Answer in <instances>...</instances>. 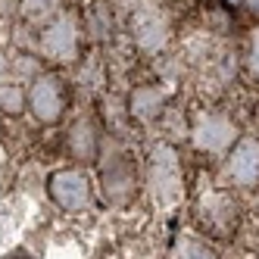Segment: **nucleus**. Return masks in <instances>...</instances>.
I'll return each mask as SVG.
<instances>
[{"label":"nucleus","mask_w":259,"mask_h":259,"mask_svg":"<svg viewBox=\"0 0 259 259\" xmlns=\"http://www.w3.org/2000/svg\"><path fill=\"white\" fill-rule=\"evenodd\" d=\"M191 138H194V147L203 153H228L237 141V125L225 113H203Z\"/></svg>","instance_id":"3"},{"label":"nucleus","mask_w":259,"mask_h":259,"mask_svg":"<svg viewBox=\"0 0 259 259\" xmlns=\"http://www.w3.org/2000/svg\"><path fill=\"white\" fill-rule=\"evenodd\" d=\"M178 184H181V178H178V159H175V153L172 150L156 153V162H153V188H156V197L175 200L178 191H181Z\"/></svg>","instance_id":"5"},{"label":"nucleus","mask_w":259,"mask_h":259,"mask_svg":"<svg viewBox=\"0 0 259 259\" xmlns=\"http://www.w3.org/2000/svg\"><path fill=\"white\" fill-rule=\"evenodd\" d=\"M225 181L234 191L256 194L259 191V138L244 135L225 156Z\"/></svg>","instance_id":"1"},{"label":"nucleus","mask_w":259,"mask_h":259,"mask_svg":"<svg viewBox=\"0 0 259 259\" xmlns=\"http://www.w3.org/2000/svg\"><path fill=\"white\" fill-rule=\"evenodd\" d=\"M53 200L69 212H78L88 203V178L81 172H60L53 178Z\"/></svg>","instance_id":"4"},{"label":"nucleus","mask_w":259,"mask_h":259,"mask_svg":"<svg viewBox=\"0 0 259 259\" xmlns=\"http://www.w3.org/2000/svg\"><path fill=\"white\" fill-rule=\"evenodd\" d=\"M200 222H203V228L209 231V237H219V240L237 237V225H240L237 197L231 191H212L200 203Z\"/></svg>","instance_id":"2"},{"label":"nucleus","mask_w":259,"mask_h":259,"mask_svg":"<svg viewBox=\"0 0 259 259\" xmlns=\"http://www.w3.org/2000/svg\"><path fill=\"white\" fill-rule=\"evenodd\" d=\"M244 63H247V72H250V78H259V31L250 38V47H247V57H244Z\"/></svg>","instance_id":"8"},{"label":"nucleus","mask_w":259,"mask_h":259,"mask_svg":"<svg viewBox=\"0 0 259 259\" xmlns=\"http://www.w3.org/2000/svg\"><path fill=\"white\" fill-rule=\"evenodd\" d=\"M31 109L44 122L57 119L63 113V91H60V84L53 81V78H44L41 84H34V91H31Z\"/></svg>","instance_id":"6"},{"label":"nucleus","mask_w":259,"mask_h":259,"mask_svg":"<svg viewBox=\"0 0 259 259\" xmlns=\"http://www.w3.org/2000/svg\"><path fill=\"white\" fill-rule=\"evenodd\" d=\"M172 259H222V256H219V250L209 244V240H203L197 234H181L175 240Z\"/></svg>","instance_id":"7"}]
</instances>
